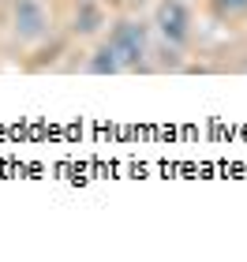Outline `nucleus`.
Segmentation results:
<instances>
[{
	"label": "nucleus",
	"mask_w": 247,
	"mask_h": 262,
	"mask_svg": "<svg viewBox=\"0 0 247 262\" xmlns=\"http://www.w3.org/2000/svg\"><path fill=\"white\" fill-rule=\"evenodd\" d=\"M154 30L169 49H184V45L191 41V8H187L184 0H158Z\"/></svg>",
	"instance_id": "nucleus-2"
},
{
	"label": "nucleus",
	"mask_w": 247,
	"mask_h": 262,
	"mask_svg": "<svg viewBox=\"0 0 247 262\" xmlns=\"http://www.w3.org/2000/svg\"><path fill=\"white\" fill-rule=\"evenodd\" d=\"M11 30H15L19 41H41L49 34V11H45L41 0H15L11 4Z\"/></svg>",
	"instance_id": "nucleus-3"
},
{
	"label": "nucleus",
	"mask_w": 247,
	"mask_h": 262,
	"mask_svg": "<svg viewBox=\"0 0 247 262\" xmlns=\"http://www.w3.org/2000/svg\"><path fill=\"white\" fill-rule=\"evenodd\" d=\"M105 27V11L94 4V0H82V4L75 8V19H72V30L82 34V38H90V34H98Z\"/></svg>",
	"instance_id": "nucleus-4"
},
{
	"label": "nucleus",
	"mask_w": 247,
	"mask_h": 262,
	"mask_svg": "<svg viewBox=\"0 0 247 262\" xmlns=\"http://www.w3.org/2000/svg\"><path fill=\"white\" fill-rule=\"evenodd\" d=\"M247 11V0H214V15L217 19H240Z\"/></svg>",
	"instance_id": "nucleus-6"
},
{
	"label": "nucleus",
	"mask_w": 247,
	"mask_h": 262,
	"mask_svg": "<svg viewBox=\"0 0 247 262\" xmlns=\"http://www.w3.org/2000/svg\"><path fill=\"white\" fill-rule=\"evenodd\" d=\"M86 71L90 75H120V60H116V53H113V45L105 41V45H98V49L90 53V60H86Z\"/></svg>",
	"instance_id": "nucleus-5"
},
{
	"label": "nucleus",
	"mask_w": 247,
	"mask_h": 262,
	"mask_svg": "<svg viewBox=\"0 0 247 262\" xmlns=\"http://www.w3.org/2000/svg\"><path fill=\"white\" fill-rule=\"evenodd\" d=\"M109 45L124 71H139L146 68V56H150V27L143 19H116L109 30Z\"/></svg>",
	"instance_id": "nucleus-1"
}]
</instances>
